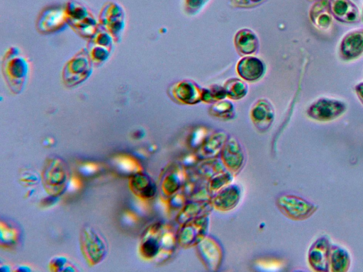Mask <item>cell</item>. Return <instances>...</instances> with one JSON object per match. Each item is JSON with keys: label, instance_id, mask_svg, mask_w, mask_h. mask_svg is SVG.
<instances>
[{"label": "cell", "instance_id": "2", "mask_svg": "<svg viewBox=\"0 0 363 272\" xmlns=\"http://www.w3.org/2000/svg\"><path fill=\"white\" fill-rule=\"evenodd\" d=\"M280 212L288 218L301 221L311 217L317 206L306 199L293 194H281L276 200Z\"/></svg>", "mask_w": 363, "mask_h": 272}, {"label": "cell", "instance_id": "35", "mask_svg": "<svg viewBox=\"0 0 363 272\" xmlns=\"http://www.w3.org/2000/svg\"><path fill=\"white\" fill-rule=\"evenodd\" d=\"M307 1H314L315 2V1H320V0H307Z\"/></svg>", "mask_w": 363, "mask_h": 272}, {"label": "cell", "instance_id": "21", "mask_svg": "<svg viewBox=\"0 0 363 272\" xmlns=\"http://www.w3.org/2000/svg\"><path fill=\"white\" fill-rule=\"evenodd\" d=\"M350 264V257L347 251L338 246H332L330 253V266L332 271H347Z\"/></svg>", "mask_w": 363, "mask_h": 272}, {"label": "cell", "instance_id": "13", "mask_svg": "<svg viewBox=\"0 0 363 272\" xmlns=\"http://www.w3.org/2000/svg\"><path fill=\"white\" fill-rule=\"evenodd\" d=\"M334 18L344 23H355L361 18L358 7L352 0H328Z\"/></svg>", "mask_w": 363, "mask_h": 272}, {"label": "cell", "instance_id": "18", "mask_svg": "<svg viewBox=\"0 0 363 272\" xmlns=\"http://www.w3.org/2000/svg\"><path fill=\"white\" fill-rule=\"evenodd\" d=\"M237 51L244 55L255 53L259 47V40L256 34L248 28L239 30L234 38Z\"/></svg>", "mask_w": 363, "mask_h": 272}, {"label": "cell", "instance_id": "31", "mask_svg": "<svg viewBox=\"0 0 363 272\" xmlns=\"http://www.w3.org/2000/svg\"><path fill=\"white\" fill-rule=\"evenodd\" d=\"M266 0H230L231 6L238 8H252L262 4Z\"/></svg>", "mask_w": 363, "mask_h": 272}, {"label": "cell", "instance_id": "26", "mask_svg": "<svg viewBox=\"0 0 363 272\" xmlns=\"http://www.w3.org/2000/svg\"><path fill=\"white\" fill-rule=\"evenodd\" d=\"M211 133L205 127H199L194 130L189 135L187 144L189 147L197 150Z\"/></svg>", "mask_w": 363, "mask_h": 272}, {"label": "cell", "instance_id": "23", "mask_svg": "<svg viewBox=\"0 0 363 272\" xmlns=\"http://www.w3.org/2000/svg\"><path fill=\"white\" fill-rule=\"evenodd\" d=\"M226 95L232 100H240L247 94V86L241 79L232 78L228 79L223 86Z\"/></svg>", "mask_w": 363, "mask_h": 272}, {"label": "cell", "instance_id": "9", "mask_svg": "<svg viewBox=\"0 0 363 272\" xmlns=\"http://www.w3.org/2000/svg\"><path fill=\"white\" fill-rule=\"evenodd\" d=\"M275 118V110L272 103L266 98L257 101L250 110V118L256 129L262 132L267 131Z\"/></svg>", "mask_w": 363, "mask_h": 272}, {"label": "cell", "instance_id": "30", "mask_svg": "<svg viewBox=\"0 0 363 272\" xmlns=\"http://www.w3.org/2000/svg\"><path fill=\"white\" fill-rule=\"evenodd\" d=\"M117 164L122 170L125 171L136 172L137 169H138V164H137L136 162L128 157H120Z\"/></svg>", "mask_w": 363, "mask_h": 272}, {"label": "cell", "instance_id": "11", "mask_svg": "<svg viewBox=\"0 0 363 272\" xmlns=\"http://www.w3.org/2000/svg\"><path fill=\"white\" fill-rule=\"evenodd\" d=\"M202 91L197 84L184 79L174 84L171 89V96L179 103L194 105L202 101Z\"/></svg>", "mask_w": 363, "mask_h": 272}, {"label": "cell", "instance_id": "5", "mask_svg": "<svg viewBox=\"0 0 363 272\" xmlns=\"http://www.w3.org/2000/svg\"><path fill=\"white\" fill-rule=\"evenodd\" d=\"M195 247L198 257L208 271L218 270L223 262V250L217 239L207 235Z\"/></svg>", "mask_w": 363, "mask_h": 272}, {"label": "cell", "instance_id": "25", "mask_svg": "<svg viewBox=\"0 0 363 272\" xmlns=\"http://www.w3.org/2000/svg\"><path fill=\"white\" fill-rule=\"evenodd\" d=\"M226 96L224 87L216 84L204 88L202 91V101L208 103L222 101Z\"/></svg>", "mask_w": 363, "mask_h": 272}, {"label": "cell", "instance_id": "8", "mask_svg": "<svg viewBox=\"0 0 363 272\" xmlns=\"http://www.w3.org/2000/svg\"><path fill=\"white\" fill-rule=\"evenodd\" d=\"M363 54V28L347 33L339 46V55L345 61L357 60Z\"/></svg>", "mask_w": 363, "mask_h": 272}, {"label": "cell", "instance_id": "7", "mask_svg": "<svg viewBox=\"0 0 363 272\" xmlns=\"http://www.w3.org/2000/svg\"><path fill=\"white\" fill-rule=\"evenodd\" d=\"M188 177L187 170L179 163L169 166L161 180L160 188L163 195L169 198L179 191L185 184Z\"/></svg>", "mask_w": 363, "mask_h": 272}, {"label": "cell", "instance_id": "24", "mask_svg": "<svg viewBox=\"0 0 363 272\" xmlns=\"http://www.w3.org/2000/svg\"><path fill=\"white\" fill-rule=\"evenodd\" d=\"M209 114L222 120H230L235 117L233 104L228 101H219L213 103L208 109Z\"/></svg>", "mask_w": 363, "mask_h": 272}, {"label": "cell", "instance_id": "6", "mask_svg": "<svg viewBox=\"0 0 363 272\" xmlns=\"http://www.w3.org/2000/svg\"><path fill=\"white\" fill-rule=\"evenodd\" d=\"M223 164L233 174H238L245 162V150L235 137L229 136L219 156Z\"/></svg>", "mask_w": 363, "mask_h": 272}, {"label": "cell", "instance_id": "19", "mask_svg": "<svg viewBox=\"0 0 363 272\" xmlns=\"http://www.w3.org/2000/svg\"><path fill=\"white\" fill-rule=\"evenodd\" d=\"M194 174L200 180L207 182L215 174L225 170L220 158L201 160L194 168Z\"/></svg>", "mask_w": 363, "mask_h": 272}, {"label": "cell", "instance_id": "34", "mask_svg": "<svg viewBox=\"0 0 363 272\" xmlns=\"http://www.w3.org/2000/svg\"><path fill=\"white\" fill-rule=\"evenodd\" d=\"M97 169V166L94 164H86L84 165L82 171L84 172L85 174H91L92 172H94Z\"/></svg>", "mask_w": 363, "mask_h": 272}, {"label": "cell", "instance_id": "15", "mask_svg": "<svg viewBox=\"0 0 363 272\" xmlns=\"http://www.w3.org/2000/svg\"><path fill=\"white\" fill-rule=\"evenodd\" d=\"M236 70L242 79L248 81H255L264 76L265 65L259 59L247 56L238 61Z\"/></svg>", "mask_w": 363, "mask_h": 272}, {"label": "cell", "instance_id": "28", "mask_svg": "<svg viewBox=\"0 0 363 272\" xmlns=\"http://www.w3.org/2000/svg\"><path fill=\"white\" fill-rule=\"evenodd\" d=\"M209 0H184V9L188 15L198 13Z\"/></svg>", "mask_w": 363, "mask_h": 272}, {"label": "cell", "instance_id": "3", "mask_svg": "<svg viewBox=\"0 0 363 272\" xmlns=\"http://www.w3.org/2000/svg\"><path fill=\"white\" fill-rule=\"evenodd\" d=\"M209 215H203L180 225L177 231L178 245L183 249L196 246L208 235Z\"/></svg>", "mask_w": 363, "mask_h": 272}, {"label": "cell", "instance_id": "32", "mask_svg": "<svg viewBox=\"0 0 363 272\" xmlns=\"http://www.w3.org/2000/svg\"><path fill=\"white\" fill-rule=\"evenodd\" d=\"M6 233L1 232V242H4L6 244H13L16 240V232L14 229L8 227L6 226L5 227Z\"/></svg>", "mask_w": 363, "mask_h": 272}, {"label": "cell", "instance_id": "29", "mask_svg": "<svg viewBox=\"0 0 363 272\" xmlns=\"http://www.w3.org/2000/svg\"><path fill=\"white\" fill-rule=\"evenodd\" d=\"M200 159L196 152H189L185 154L179 162L184 169L189 170V169L195 168L200 162Z\"/></svg>", "mask_w": 363, "mask_h": 272}, {"label": "cell", "instance_id": "10", "mask_svg": "<svg viewBox=\"0 0 363 272\" xmlns=\"http://www.w3.org/2000/svg\"><path fill=\"white\" fill-rule=\"evenodd\" d=\"M330 246L325 237L317 239L311 246L308 260L311 268L316 271H328L330 266Z\"/></svg>", "mask_w": 363, "mask_h": 272}, {"label": "cell", "instance_id": "1", "mask_svg": "<svg viewBox=\"0 0 363 272\" xmlns=\"http://www.w3.org/2000/svg\"><path fill=\"white\" fill-rule=\"evenodd\" d=\"M177 246V231L169 225L157 222L150 225L145 232L140 252L147 259L164 262L174 255Z\"/></svg>", "mask_w": 363, "mask_h": 272}, {"label": "cell", "instance_id": "33", "mask_svg": "<svg viewBox=\"0 0 363 272\" xmlns=\"http://www.w3.org/2000/svg\"><path fill=\"white\" fill-rule=\"evenodd\" d=\"M354 91L358 98L363 104V81L359 82L357 84H356L354 86Z\"/></svg>", "mask_w": 363, "mask_h": 272}, {"label": "cell", "instance_id": "36", "mask_svg": "<svg viewBox=\"0 0 363 272\" xmlns=\"http://www.w3.org/2000/svg\"><path fill=\"white\" fill-rule=\"evenodd\" d=\"M362 21H363V7H362Z\"/></svg>", "mask_w": 363, "mask_h": 272}, {"label": "cell", "instance_id": "4", "mask_svg": "<svg viewBox=\"0 0 363 272\" xmlns=\"http://www.w3.org/2000/svg\"><path fill=\"white\" fill-rule=\"evenodd\" d=\"M347 110L340 100L322 97L313 101L306 110L307 115L316 121L328 122L340 117Z\"/></svg>", "mask_w": 363, "mask_h": 272}, {"label": "cell", "instance_id": "22", "mask_svg": "<svg viewBox=\"0 0 363 272\" xmlns=\"http://www.w3.org/2000/svg\"><path fill=\"white\" fill-rule=\"evenodd\" d=\"M234 176L227 169L215 174L206 182L209 192L213 195L223 188L230 185L233 181Z\"/></svg>", "mask_w": 363, "mask_h": 272}, {"label": "cell", "instance_id": "27", "mask_svg": "<svg viewBox=\"0 0 363 272\" xmlns=\"http://www.w3.org/2000/svg\"><path fill=\"white\" fill-rule=\"evenodd\" d=\"M187 201V196L181 189L179 191L168 198L169 209L172 211H176L178 213L183 208Z\"/></svg>", "mask_w": 363, "mask_h": 272}, {"label": "cell", "instance_id": "20", "mask_svg": "<svg viewBox=\"0 0 363 272\" xmlns=\"http://www.w3.org/2000/svg\"><path fill=\"white\" fill-rule=\"evenodd\" d=\"M132 186L135 193L145 199L152 198L157 192L155 183L151 178L141 173L134 175Z\"/></svg>", "mask_w": 363, "mask_h": 272}, {"label": "cell", "instance_id": "14", "mask_svg": "<svg viewBox=\"0 0 363 272\" xmlns=\"http://www.w3.org/2000/svg\"><path fill=\"white\" fill-rule=\"evenodd\" d=\"M229 135L225 131L211 132L196 151L200 160L219 157Z\"/></svg>", "mask_w": 363, "mask_h": 272}, {"label": "cell", "instance_id": "17", "mask_svg": "<svg viewBox=\"0 0 363 272\" xmlns=\"http://www.w3.org/2000/svg\"><path fill=\"white\" fill-rule=\"evenodd\" d=\"M308 15L311 22L319 30H328L333 25V17L330 11L328 0L315 1Z\"/></svg>", "mask_w": 363, "mask_h": 272}, {"label": "cell", "instance_id": "16", "mask_svg": "<svg viewBox=\"0 0 363 272\" xmlns=\"http://www.w3.org/2000/svg\"><path fill=\"white\" fill-rule=\"evenodd\" d=\"M213 209L211 200H188L177 213L176 221L181 225L199 217L210 215Z\"/></svg>", "mask_w": 363, "mask_h": 272}, {"label": "cell", "instance_id": "12", "mask_svg": "<svg viewBox=\"0 0 363 272\" xmlns=\"http://www.w3.org/2000/svg\"><path fill=\"white\" fill-rule=\"evenodd\" d=\"M240 198L241 189L240 186L230 183L213 194L211 201L213 209L221 212H228L237 207Z\"/></svg>", "mask_w": 363, "mask_h": 272}]
</instances>
